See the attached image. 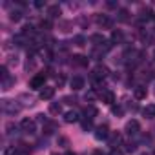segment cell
Segmentation results:
<instances>
[{
    "label": "cell",
    "mask_w": 155,
    "mask_h": 155,
    "mask_svg": "<svg viewBox=\"0 0 155 155\" xmlns=\"http://www.w3.org/2000/svg\"><path fill=\"white\" fill-rule=\"evenodd\" d=\"M44 82H46V75H44V73H40V75H35L33 79L29 81V88H31V90L44 88Z\"/></svg>",
    "instance_id": "6da1fadb"
},
{
    "label": "cell",
    "mask_w": 155,
    "mask_h": 155,
    "mask_svg": "<svg viewBox=\"0 0 155 155\" xmlns=\"http://www.w3.org/2000/svg\"><path fill=\"white\" fill-rule=\"evenodd\" d=\"M2 110L6 113H9V115H15V113L20 111V106L15 104V102H11V101H2Z\"/></svg>",
    "instance_id": "7a4b0ae2"
},
{
    "label": "cell",
    "mask_w": 155,
    "mask_h": 155,
    "mask_svg": "<svg viewBox=\"0 0 155 155\" xmlns=\"http://www.w3.org/2000/svg\"><path fill=\"white\" fill-rule=\"evenodd\" d=\"M139 130H140V126H139V120H135V119L128 120V122H126V126H124V131H126L128 135H137V133H139Z\"/></svg>",
    "instance_id": "3957f363"
},
{
    "label": "cell",
    "mask_w": 155,
    "mask_h": 155,
    "mask_svg": "<svg viewBox=\"0 0 155 155\" xmlns=\"http://www.w3.org/2000/svg\"><path fill=\"white\" fill-rule=\"evenodd\" d=\"M20 130H22L24 133H35L37 124H35V120H31V119H24V120L20 122Z\"/></svg>",
    "instance_id": "277c9868"
},
{
    "label": "cell",
    "mask_w": 155,
    "mask_h": 155,
    "mask_svg": "<svg viewBox=\"0 0 155 155\" xmlns=\"http://www.w3.org/2000/svg\"><path fill=\"white\" fill-rule=\"evenodd\" d=\"M69 86H71L73 91H79V90L84 88V79L82 77H73V79L69 81Z\"/></svg>",
    "instance_id": "5b68a950"
},
{
    "label": "cell",
    "mask_w": 155,
    "mask_h": 155,
    "mask_svg": "<svg viewBox=\"0 0 155 155\" xmlns=\"http://www.w3.org/2000/svg\"><path fill=\"white\" fill-rule=\"evenodd\" d=\"M108 73H110V69L106 66H102V64H99L93 69V77H95V79H104V77H108Z\"/></svg>",
    "instance_id": "8992f818"
},
{
    "label": "cell",
    "mask_w": 155,
    "mask_h": 155,
    "mask_svg": "<svg viewBox=\"0 0 155 155\" xmlns=\"http://www.w3.org/2000/svg\"><path fill=\"white\" fill-rule=\"evenodd\" d=\"M53 95H55V88H49V86H44L42 90H40V99L42 101H49V99H53Z\"/></svg>",
    "instance_id": "52a82bcc"
},
{
    "label": "cell",
    "mask_w": 155,
    "mask_h": 155,
    "mask_svg": "<svg viewBox=\"0 0 155 155\" xmlns=\"http://www.w3.org/2000/svg\"><path fill=\"white\" fill-rule=\"evenodd\" d=\"M101 99H102V102H106V104H113V102H115V95H113V91H110V90L101 91Z\"/></svg>",
    "instance_id": "ba28073f"
},
{
    "label": "cell",
    "mask_w": 155,
    "mask_h": 155,
    "mask_svg": "<svg viewBox=\"0 0 155 155\" xmlns=\"http://www.w3.org/2000/svg\"><path fill=\"white\" fill-rule=\"evenodd\" d=\"M95 137H97L99 140H102V139H108V137H110L108 126H99V128H97V131H95Z\"/></svg>",
    "instance_id": "9c48e42d"
},
{
    "label": "cell",
    "mask_w": 155,
    "mask_h": 155,
    "mask_svg": "<svg viewBox=\"0 0 155 155\" xmlns=\"http://www.w3.org/2000/svg\"><path fill=\"white\" fill-rule=\"evenodd\" d=\"M133 95H135V99H137V101H142V99H146L148 90H146L144 86H137V88H135V91H133Z\"/></svg>",
    "instance_id": "30bf717a"
},
{
    "label": "cell",
    "mask_w": 155,
    "mask_h": 155,
    "mask_svg": "<svg viewBox=\"0 0 155 155\" xmlns=\"http://www.w3.org/2000/svg\"><path fill=\"white\" fill-rule=\"evenodd\" d=\"M120 142H122V135H120V133H117V131L110 133V144H111L113 148H117Z\"/></svg>",
    "instance_id": "8fae6325"
},
{
    "label": "cell",
    "mask_w": 155,
    "mask_h": 155,
    "mask_svg": "<svg viewBox=\"0 0 155 155\" xmlns=\"http://www.w3.org/2000/svg\"><path fill=\"white\" fill-rule=\"evenodd\" d=\"M142 115L146 119H155V104H148L144 110H142Z\"/></svg>",
    "instance_id": "7c38bea8"
},
{
    "label": "cell",
    "mask_w": 155,
    "mask_h": 155,
    "mask_svg": "<svg viewBox=\"0 0 155 155\" xmlns=\"http://www.w3.org/2000/svg\"><path fill=\"white\" fill-rule=\"evenodd\" d=\"M75 66H88V58L86 57H82V55H73V60H71Z\"/></svg>",
    "instance_id": "4fadbf2b"
},
{
    "label": "cell",
    "mask_w": 155,
    "mask_h": 155,
    "mask_svg": "<svg viewBox=\"0 0 155 155\" xmlns=\"http://www.w3.org/2000/svg\"><path fill=\"white\" fill-rule=\"evenodd\" d=\"M48 15H49V18H57V17L60 15V8H58V4L49 6V8H48Z\"/></svg>",
    "instance_id": "5bb4252c"
},
{
    "label": "cell",
    "mask_w": 155,
    "mask_h": 155,
    "mask_svg": "<svg viewBox=\"0 0 155 155\" xmlns=\"http://www.w3.org/2000/svg\"><path fill=\"white\" fill-rule=\"evenodd\" d=\"M122 40H124V33H122L120 29H117V31L111 33V42H113V44H120Z\"/></svg>",
    "instance_id": "9a60e30c"
},
{
    "label": "cell",
    "mask_w": 155,
    "mask_h": 155,
    "mask_svg": "<svg viewBox=\"0 0 155 155\" xmlns=\"http://www.w3.org/2000/svg\"><path fill=\"white\" fill-rule=\"evenodd\" d=\"M84 115L88 117V120H91L93 117H97V115H99V110H97L95 106H88V108L84 110Z\"/></svg>",
    "instance_id": "2e32d148"
},
{
    "label": "cell",
    "mask_w": 155,
    "mask_h": 155,
    "mask_svg": "<svg viewBox=\"0 0 155 155\" xmlns=\"http://www.w3.org/2000/svg\"><path fill=\"white\" fill-rule=\"evenodd\" d=\"M64 120H66L68 124L77 122V120H79V113H77V111H68V113L64 115Z\"/></svg>",
    "instance_id": "e0dca14e"
},
{
    "label": "cell",
    "mask_w": 155,
    "mask_h": 155,
    "mask_svg": "<svg viewBox=\"0 0 155 155\" xmlns=\"http://www.w3.org/2000/svg\"><path fill=\"white\" fill-rule=\"evenodd\" d=\"M44 131H46L48 135L55 133V131H57V124H55V122H49V120H48V122L44 124Z\"/></svg>",
    "instance_id": "ac0fdd59"
},
{
    "label": "cell",
    "mask_w": 155,
    "mask_h": 155,
    "mask_svg": "<svg viewBox=\"0 0 155 155\" xmlns=\"http://www.w3.org/2000/svg\"><path fill=\"white\" fill-rule=\"evenodd\" d=\"M97 22H99L101 26H104V28H110V26H111V20H110L106 15H102V17L99 15V17H97Z\"/></svg>",
    "instance_id": "d6986e66"
},
{
    "label": "cell",
    "mask_w": 155,
    "mask_h": 155,
    "mask_svg": "<svg viewBox=\"0 0 155 155\" xmlns=\"http://www.w3.org/2000/svg\"><path fill=\"white\" fill-rule=\"evenodd\" d=\"M62 111V106L58 104V102H51L49 104V113H53V115H58Z\"/></svg>",
    "instance_id": "ffe728a7"
},
{
    "label": "cell",
    "mask_w": 155,
    "mask_h": 155,
    "mask_svg": "<svg viewBox=\"0 0 155 155\" xmlns=\"http://www.w3.org/2000/svg\"><path fill=\"white\" fill-rule=\"evenodd\" d=\"M117 18H119L120 22H126V20L130 18V11H128V9H120V11H119V17H117Z\"/></svg>",
    "instance_id": "44dd1931"
},
{
    "label": "cell",
    "mask_w": 155,
    "mask_h": 155,
    "mask_svg": "<svg viewBox=\"0 0 155 155\" xmlns=\"http://www.w3.org/2000/svg\"><path fill=\"white\" fill-rule=\"evenodd\" d=\"M4 155H20V151H18V148L9 146V148H6V150H4Z\"/></svg>",
    "instance_id": "7402d4cb"
},
{
    "label": "cell",
    "mask_w": 155,
    "mask_h": 155,
    "mask_svg": "<svg viewBox=\"0 0 155 155\" xmlns=\"http://www.w3.org/2000/svg\"><path fill=\"white\" fill-rule=\"evenodd\" d=\"M11 84H15V79H13V77H9V79L2 81V90H9V88H11Z\"/></svg>",
    "instance_id": "603a6c76"
},
{
    "label": "cell",
    "mask_w": 155,
    "mask_h": 155,
    "mask_svg": "<svg viewBox=\"0 0 155 155\" xmlns=\"http://www.w3.org/2000/svg\"><path fill=\"white\" fill-rule=\"evenodd\" d=\"M40 29H42V31H49V29H51V22H49V20H42V22H40Z\"/></svg>",
    "instance_id": "cb8c5ba5"
},
{
    "label": "cell",
    "mask_w": 155,
    "mask_h": 155,
    "mask_svg": "<svg viewBox=\"0 0 155 155\" xmlns=\"http://www.w3.org/2000/svg\"><path fill=\"white\" fill-rule=\"evenodd\" d=\"M91 42H95L97 46H102V44H104V38H102L101 35H93V37H91Z\"/></svg>",
    "instance_id": "d4e9b609"
},
{
    "label": "cell",
    "mask_w": 155,
    "mask_h": 155,
    "mask_svg": "<svg viewBox=\"0 0 155 155\" xmlns=\"http://www.w3.org/2000/svg\"><path fill=\"white\" fill-rule=\"evenodd\" d=\"M20 18H22V13H20V11H13V13H11V20H13V22H18Z\"/></svg>",
    "instance_id": "484cf974"
},
{
    "label": "cell",
    "mask_w": 155,
    "mask_h": 155,
    "mask_svg": "<svg viewBox=\"0 0 155 155\" xmlns=\"http://www.w3.org/2000/svg\"><path fill=\"white\" fill-rule=\"evenodd\" d=\"M0 73H2V81L9 79V73H8V66H2V69H0Z\"/></svg>",
    "instance_id": "4316f807"
},
{
    "label": "cell",
    "mask_w": 155,
    "mask_h": 155,
    "mask_svg": "<svg viewBox=\"0 0 155 155\" xmlns=\"http://www.w3.org/2000/svg\"><path fill=\"white\" fill-rule=\"evenodd\" d=\"M35 31H33V26H24V29H22V35H33Z\"/></svg>",
    "instance_id": "83f0119b"
},
{
    "label": "cell",
    "mask_w": 155,
    "mask_h": 155,
    "mask_svg": "<svg viewBox=\"0 0 155 155\" xmlns=\"http://www.w3.org/2000/svg\"><path fill=\"white\" fill-rule=\"evenodd\" d=\"M18 151H20V153H29L31 148H28V144H20V146H18Z\"/></svg>",
    "instance_id": "f1b7e54d"
},
{
    "label": "cell",
    "mask_w": 155,
    "mask_h": 155,
    "mask_svg": "<svg viewBox=\"0 0 155 155\" xmlns=\"http://www.w3.org/2000/svg\"><path fill=\"white\" fill-rule=\"evenodd\" d=\"M64 82H66V77L64 75H58L57 77V86H64Z\"/></svg>",
    "instance_id": "f546056e"
},
{
    "label": "cell",
    "mask_w": 155,
    "mask_h": 155,
    "mask_svg": "<svg viewBox=\"0 0 155 155\" xmlns=\"http://www.w3.org/2000/svg\"><path fill=\"white\" fill-rule=\"evenodd\" d=\"M75 42H77V46H84V37L77 35V37H75Z\"/></svg>",
    "instance_id": "4dcf8cb0"
},
{
    "label": "cell",
    "mask_w": 155,
    "mask_h": 155,
    "mask_svg": "<svg viewBox=\"0 0 155 155\" xmlns=\"http://www.w3.org/2000/svg\"><path fill=\"white\" fill-rule=\"evenodd\" d=\"M64 102H68V104H77V99H75V97H64Z\"/></svg>",
    "instance_id": "1f68e13d"
},
{
    "label": "cell",
    "mask_w": 155,
    "mask_h": 155,
    "mask_svg": "<svg viewBox=\"0 0 155 155\" xmlns=\"http://www.w3.org/2000/svg\"><path fill=\"white\" fill-rule=\"evenodd\" d=\"M58 144H62V146H64V148H66V146H68V144H69V140H68V139H66V137H58Z\"/></svg>",
    "instance_id": "d6a6232c"
},
{
    "label": "cell",
    "mask_w": 155,
    "mask_h": 155,
    "mask_svg": "<svg viewBox=\"0 0 155 155\" xmlns=\"http://www.w3.org/2000/svg\"><path fill=\"white\" fill-rule=\"evenodd\" d=\"M95 99V91H88L86 93V101H93Z\"/></svg>",
    "instance_id": "836d02e7"
},
{
    "label": "cell",
    "mask_w": 155,
    "mask_h": 155,
    "mask_svg": "<svg viewBox=\"0 0 155 155\" xmlns=\"http://www.w3.org/2000/svg\"><path fill=\"white\" fill-rule=\"evenodd\" d=\"M110 155H124V153H122V150H119V148H113Z\"/></svg>",
    "instance_id": "e575fe53"
},
{
    "label": "cell",
    "mask_w": 155,
    "mask_h": 155,
    "mask_svg": "<svg viewBox=\"0 0 155 155\" xmlns=\"http://www.w3.org/2000/svg\"><path fill=\"white\" fill-rule=\"evenodd\" d=\"M82 128H84V130H90V128H91V120H84V122H82Z\"/></svg>",
    "instance_id": "d590c367"
},
{
    "label": "cell",
    "mask_w": 155,
    "mask_h": 155,
    "mask_svg": "<svg viewBox=\"0 0 155 155\" xmlns=\"http://www.w3.org/2000/svg\"><path fill=\"white\" fill-rule=\"evenodd\" d=\"M6 130H8V133H13V130H15V126H13V122H9V124L6 126Z\"/></svg>",
    "instance_id": "8d00e7d4"
},
{
    "label": "cell",
    "mask_w": 155,
    "mask_h": 155,
    "mask_svg": "<svg viewBox=\"0 0 155 155\" xmlns=\"http://www.w3.org/2000/svg\"><path fill=\"white\" fill-rule=\"evenodd\" d=\"M113 113H115V115H120V113H122V108H113Z\"/></svg>",
    "instance_id": "74e56055"
},
{
    "label": "cell",
    "mask_w": 155,
    "mask_h": 155,
    "mask_svg": "<svg viewBox=\"0 0 155 155\" xmlns=\"http://www.w3.org/2000/svg\"><path fill=\"white\" fill-rule=\"evenodd\" d=\"M126 150H128V151H135V144H131V142H130V144H128V148H126Z\"/></svg>",
    "instance_id": "f35d334b"
},
{
    "label": "cell",
    "mask_w": 155,
    "mask_h": 155,
    "mask_svg": "<svg viewBox=\"0 0 155 155\" xmlns=\"http://www.w3.org/2000/svg\"><path fill=\"white\" fill-rule=\"evenodd\" d=\"M35 6H37V8H44L46 2H40V0H38V2H35Z\"/></svg>",
    "instance_id": "ab89813d"
},
{
    "label": "cell",
    "mask_w": 155,
    "mask_h": 155,
    "mask_svg": "<svg viewBox=\"0 0 155 155\" xmlns=\"http://www.w3.org/2000/svg\"><path fill=\"white\" fill-rule=\"evenodd\" d=\"M93 155H104V153H102L101 150H95V151H93Z\"/></svg>",
    "instance_id": "60d3db41"
},
{
    "label": "cell",
    "mask_w": 155,
    "mask_h": 155,
    "mask_svg": "<svg viewBox=\"0 0 155 155\" xmlns=\"http://www.w3.org/2000/svg\"><path fill=\"white\" fill-rule=\"evenodd\" d=\"M66 155H75V153H71V151H69V153H66Z\"/></svg>",
    "instance_id": "b9f144b4"
},
{
    "label": "cell",
    "mask_w": 155,
    "mask_h": 155,
    "mask_svg": "<svg viewBox=\"0 0 155 155\" xmlns=\"http://www.w3.org/2000/svg\"><path fill=\"white\" fill-rule=\"evenodd\" d=\"M142 155H148V153H142Z\"/></svg>",
    "instance_id": "7bdbcfd3"
},
{
    "label": "cell",
    "mask_w": 155,
    "mask_h": 155,
    "mask_svg": "<svg viewBox=\"0 0 155 155\" xmlns=\"http://www.w3.org/2000/svg\"><path fill=\"white\" fill-rule=\"evenodd\" d=\"M153 155H155V151H153Z\"/></svg>",
    "instance_id": "ee69618b"
},
{
    "label": "cell",
    "mask_w": 155,
    "mask_h": 155,
    "mask_svg": "<svg viewBox=\"0 0 155 155\" xmlns=\"http://www.w3.org/2000/svg\"><path fill=\"white\" fill-rule=\"evenodd\" d=\"M153 57H155V53H153Z\"/></svg>",
    "instance_id": "f6af8a7d"
},
{
    "label": "cell",
    "mask_w": 155,
    "mask_h": 155,
    "mask_svg": "<svg viewBox=\"0 0 155 155\" xmlns=\"http://www.w3.org/2000/svg\"><path fill=\"white\" fill-rule=\"evenodd\" d=\"M153 91H155V90H153Z\"/></svg>",
    "instance_id": "bcb514c9"
}]
</instances>
